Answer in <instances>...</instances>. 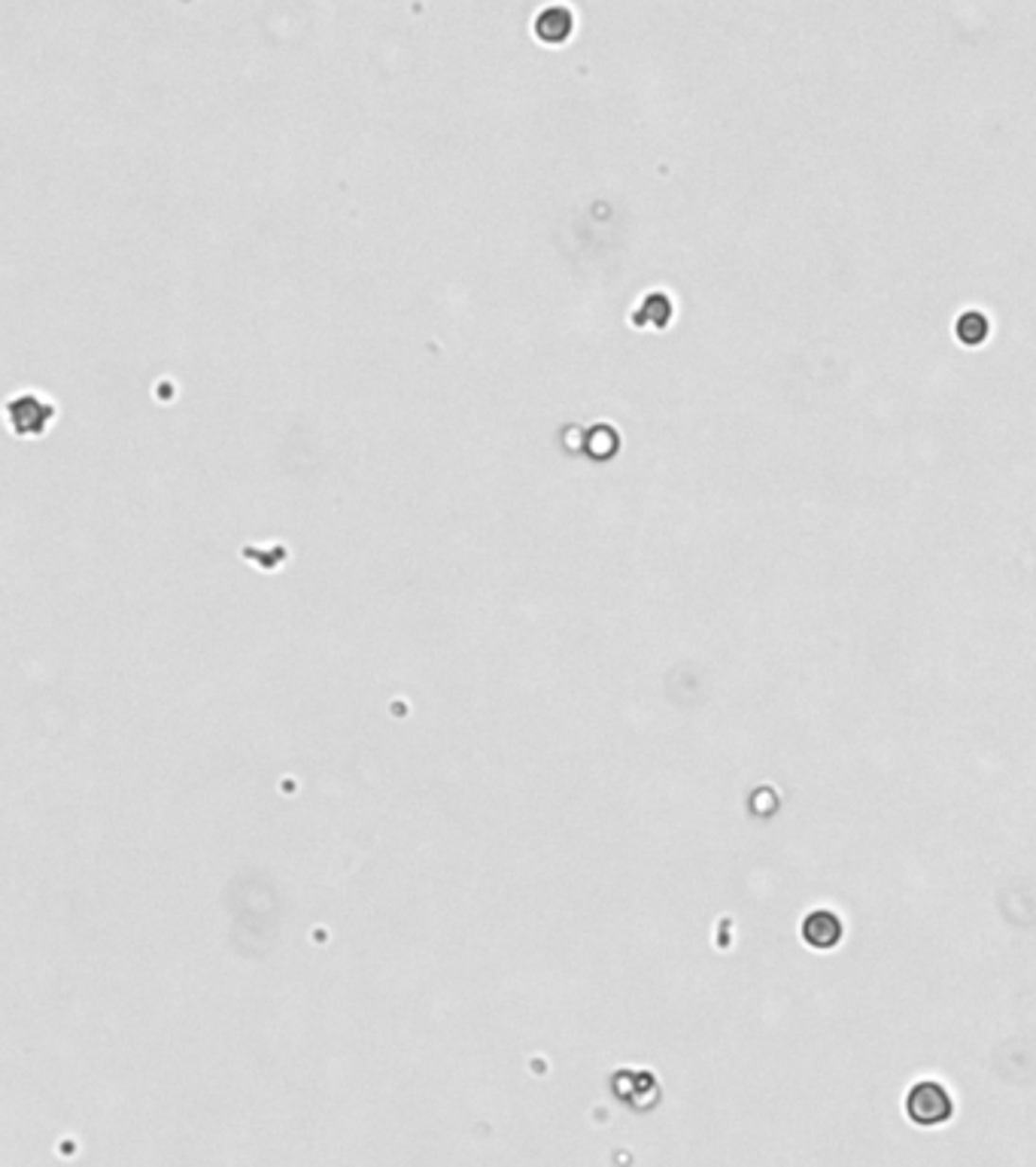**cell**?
<instances>
[{
	"instance_id": "obj_1",
	"label": "cell",
	"mask_w": 1036,
	"mask_h": 1167,
	"mask_svg": "<svg viewBox=\"0 0 1036 1167\" xmlns=\"http://www.w3.org/2000/svg\"><path fill=\"white\" fill-rule=\"evenodd\" d=\"M905 1109H909L912 1122H918V1125H942V1122H948V1116L955 1113V1101L945 1086L933 1083V1079H924V1083L909 1088Z\"/></svg>"
},
{
	"instance_id": "obj_6",
	"label": "cell",
	"mask_w": 1036,
	"mask_h": 1167,
	"mask_svg": "<svg viewBox=\"0 0 1036 1167\" xmlns=\"http://www.w3.org/2000/svg\"><path fill=\"white\" fill-rule=\"evenodd\" d=\"M957 335H960L963 344L985 341V335H988V316L978 313V310H967V313H963L960 320H957Z\"/></svg>"
},
{
	"instance_id": "obj_5",
	"label": "cell",
	"mask_w": 1036,
	"mask_h": 1167,
	"mask_svg": "<svg viewBox=\"0 0 1036 1167\" xmlns=\"http://www.w3.org/2000/svg\"><path fill=\"white\" fill-rule=\"evenodd\" d=\"M672 320V298L666 292H651L641 308L636 310V323H654V326H666Z\"/></svg>"
},
{
	"instance_id": "obj_2",
	"label": "cell",
	"mask_w": 1036,
	"mask_h": 1167,
	"mask_svg": "<svg viewBox=\"0 0 1036 1167\" xmlns=\"http://www.w3.org/2000/svg\"><path fill=\"white\" fill-rule=\"evenodd\" d=\"M52 401H46L37 393H22L9 401V426L16 429V435L22 438H37L46 432V426L52 423Z\"/></svg>"
},
{
	"instance_id": "obj_4",
	"label": "cell",
	"mask_w": 1036,
	"mask_h": 1167,
	"mask_svg": "<svg viewBox=\"0 0 1036 1167\" xmlns=\"http://www.w3.org/2000/svg\"><path fill=\"white\" fill-rule=\"evenodd\" d=\"M571 27H574V19H571V12L566 7H544L536 16V27H532V31H536V37L541 43L556 46V43L569 40Z\"/></svg>"
},
{
	"instance_id": "obj_3",
	"label": "cell",
	"mask_w": 1036,
	"mask_h": 1167,
	"mask_svg": "<svg viewBox=\"0 0 1036 1167\" xmlns=\"http://www.w3.org/2000/svg\"><path fill=\"white\" fill-rule=\"evenodd\" d=\"M802 940L809 943L812 948H821V952H830L833 946H839L842 940V918L833 912V910H815L805 915L802 921Z\"/></svg>"
}]
</instances>
